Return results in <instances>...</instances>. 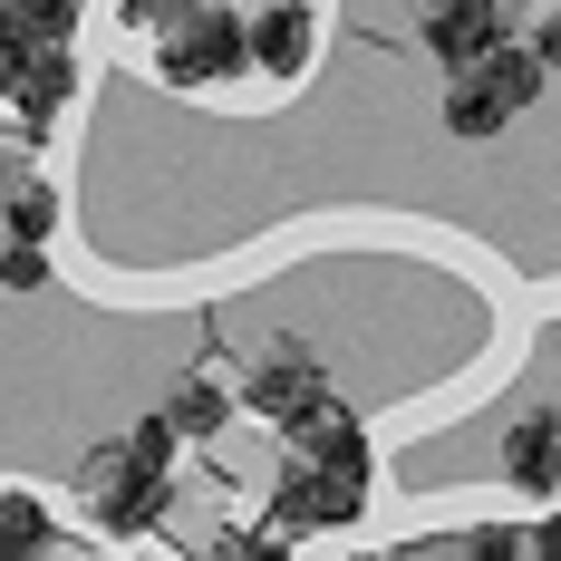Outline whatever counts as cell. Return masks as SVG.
<instances>
[{"instance_id":"6da1fadb","label":"cell","mask_w":561,"mask_h":561,"mask_svg":"<svg viewBox=\"0 0 561 561\" xmlns=\"http://www.w3.org/2000/svg\"><path fill=\"white\" fill-rule=\"evenodd\" d=\"M165 88H224L252 68V20H232V10H194V0H174L165 10Z\"/></svg>"},{"instance_id":"7a4b0ae2","label":"cell","mask_w":561,"mask_h":561,"mask_svg":"<svg viewBox=\"0 0 561 561\" xmlns=\"http://www.w3.org/2000/svg\"><path fill=\"white\" fill-rule=\"evenodd\" d=\"M358 484H339L330 465H310V455H290L280 465V494H272V513H280V533H339V523H358Z\"/></svg>"},{"instance_id":"3957f363","label":"cell","mask_w":561,"mask_h":561,"mask_svg":"<svg viewBox=\"0 0 561 561\" xmlns=\"http://www.w3.org/2000/svg\"><path fill=\"white\" fill-rule=\"evenodd\" d=\"M88 484H98V523H107V533H156V523H165V494H174L165 474H146L126 446L88 455Z\"/></svg>"},{"instance_id":"277c9868","label":"cell","mask_w":561,"mask_h":561,"mask_svg":"<svg viewBox=\"0 0 561 561\" xmlns=\"http://www.w3.org/2000/svg\"><path fill=\"white\" fill-rule=\"evenodd\" d=\"M242 407H252V416H272V426H290V436H300V426H310V416L330 407V388H320V368H310L300 348H272V358H262V368L242 378Z\"/></svg>"},{"instance_id":"5b68a950","label":"cell","mask_w":561,"mask_h":561,"mask_svg":"<svg viewBox=\"0 0 561 561\" xmlns=\"http://www.w3.org/2000/svg\"><path fill=\"white\" fill-rule=\"evenodd\" d=\"M416 39L446 58L455 78L474 68L484 49H504V0H426V20H416Z\"/></svg>"},{"instance_id":"8992f818","label":"cell","mask_w":561,"mask_h":561,"mask_svg":"<svg viewBox=\"0 0 561 561\" xmlns=\"http://www.w3.org/2000/svg\"><path fill=\"white\" fill-rule=\"evenodd\" d=\"M504 484H523V494H561V407L513 416V426H504Z\"/></svg>"},{"instance_id":"52a82bcc","label":"cell","mask_w":561,"mask_h":561,"mask_svg":"<svg viewBox=\"0 0 561 561\" xmlns=\"http://www.w3.org/2000/svg\"><path fill=\"white\" fill-rule=\"evenodd\" d=\"M320 49V20H310V0H272L262 20H252V68L262 78H300Z\"/></svg>"},{"instance_id":"ba28073f","label":"cell","mask_w":561,"mask_h":561,"mask_svg":"<svg viewBox=\"0 0 561 561\" xmlns=\"http://www.w3.org/2000/svg\"><path fill=\"white\" fill-rule=\"evenodd\" d=\"M300 455H310V465H330L339 484H358V494H368V474H378V455H368V426H358V416H339V407H320V416L300 426Z\"/></svg>"},{"instance_id":"9c48e42d","label":"cell","mask_w":561,"mask_h":561,"mask_svg":"<svg viewBox=\"0 0 561 561\" xmlns=\"http://www.w3.org/2000/svg\"><path fill=\"white\" fill-rule=\"evenodd\" d=\"M465 78H474V88H484V98L513 116V107H533V98H542V78H552V68L533 58V39H504V49H484V58H474Z\"/></svg>"},{"instance_id":"30bf717a","label":"cell","mask_w":561,"mask_h":561,"mask_svg":"<svg viewBox=\"0 0 561 561\" xmlns=\"http://www.w3.org/2000/svg\"><path fill=\"white\" fill-rule=\"evenodd\" d=\"M68 98H78V68H68V49H39V58H30V78H20V98H10V107H30V126H49V116L68 107Z\"/></svg>"},{"instance_id":"8fae6325","label":"cell","mask_w":561,"mask_h":561,"mask_svg":"<svg viewBox=\"0 0 561 561\" xmlns=\"http://www.w3.org/2000/svg\"><path fill=\"white\" fill-rule=\"evenodd\" d=\"M0 30H10V39H30V49H68L78 0H0Z\"/></svg>"},{"instance_id":"7c38bea8","label":"cell","mask_w":561,"mask_h":561,"mask_svg":"<svg viewBox=\"0 0 561 561\" xmlns=\"http://www.w3.org/2000/svg\"><path fill=\"white\" fill-rule=\"evenodd\" d=\"M49 552V504L39 494H0V561H39Z\"/></svg>"},{"instance_id":"4fadbf2b","label":"cell","mask_w":561,"mask_h":561,"mask_svg":"<svg viewBox=\"0 0 561 561\" xmlns=\"http://www.w3.org/2000/svg\"><path fill=\"white\" fill-rule=\"evenodd\" d=\"M165 416H174V426H184V446H194V436H224V416H232V397L214 388V378H184V388L165 397Z\"/></svg>"},{"instance_id":"5bb4252c","label":"cell","mask_w":561,"mask_h":561,"mask_svg":"<svg viewBox=\"0 0 561 561\" xmlns=\"http://www.w3.org/2000/svg\"><path fill=\"white\" fill-rule=\"evenodd\" d=\"M513 116L494 107V98H484V88H474V78H455L446 88V136H465V146H484V136H504Z\"/></svg>"},{"instance_id":"9a60e30c","label":"cell","mask_w":561,"mask_h":561,"mask_svg":"<svg viewBox=\"0 0 561 561\" xmlns=\"http://www.w3.org/2000/svg\"><path fill=\"white\" fill-rule=\"evenodd\" d=\"M49 224H58V194L20 174V184H10V242H49Z\"/></svg>"},{"instance_id":"2e32d148","label":"cell","mask_w":561,"mask_h":561,"mask_svg":"<svg viewBox=\"0 0 561 561\" xmlns=\"http://www.w3.org/2000/svg\"><path fill=\"white\" fill-rule=\"evenodd\" d=\"M174 446H184V426H174L165 407H156V416H136V436H126V455H136L146 474H165V465H174Z\"/></svg>"},{"instance_id":"e0dca14e","label":"cell","mask_w":561,"mask_h":561,"mask_svg":"<svg viewBox=\"0 0 561 561\" xmlns=\"http://www.w3.org/2000/svg\"><path fill=\"white\" fill-rule=\"evenodd\" d=\"M204 561H290V552H280V533H224Z\"/></svg>"},{"instance_id":"ac0fdd59","label":"cell","mask_w":561,"mask_h":561,"mask_svg":"<svg viewBox=\"0 0 561 561\" xmlns=\"http://www.w3.org/2000/svg\"><path fill=\"white\" fill-rule=\"evenodd\" d=\"M523 552H533V542H523L513 523H484V533H474V561H523Z\"/></svg>"},{"instance_id":"d6986e66","label":"cell","mask_w":561,"mask_h":561,"mask_svg":"<svg viewBox=\"0 0 561 561\" xmlns=\"http://www.w3.org/2000/svg\"><path fill=\"white\" fill-rule=\"evenodd\" d=\"M30 58H39L30 39H10V30H0V98H20V78H30Z\"/></svg>"},{"instance_id":"ffe728a7","label":"cell","mask_w":561,"mask_h":561,"mask_svg":"<svg viewBox=\"0 0 561 561\" xmlns=\"http://www.w3.org/2000/svg\"><path fill=\"white\" fill-rule=\"evenodd\" d=\"M533 58L561 78V10H542V20H533Z\"/></svg>"},{"instance_id":"44dd1931","label":"cell","mask_w":561,"mask_h":561,"mask_svg":"<svg viewBox=\"0 0 561 561\" xmlns=\"http://www.w3.org/2000/svg\"><path fill=\"white\" fill-rule=\"evenodd\" d=\"M116 10H126V20H146V30H156V20H165L174 0H116Z\"/></svg>"},{"instance_id":"7402d4cb","label":"cell","mask_w":561,"mask_h":561,"mask_svg":"<svg viewBox=\"0 0 561 561\" xmlns=\"http://www.w3.org/2000/svg\"><path fill=\"white\" fill-rule=\"evenodd\" d=\"M552 348H561V330H552Z\"/></svg>"}]
</instances>
